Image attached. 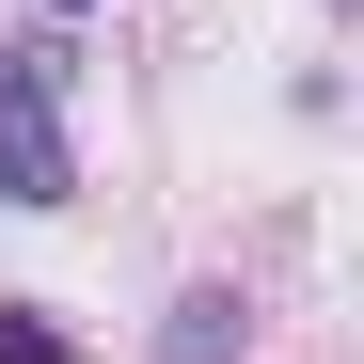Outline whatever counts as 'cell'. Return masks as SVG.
Instances as JSON below:
<instances>
[{
  "instance_id": "6da1fadb",
  "label": "cell",
  "mask_w": 364,
  "mask_h": 364,
  "mask_svg": "<svg viewBox=\"0 0 364 364\" xmlns=\"http://www.w3.org/2000/svg\"><path fill=\"white\" fill-rule=\"evenodd\" d=\"M64 191H80L64 111H0V206H64Z\"/></svg>"
},
{
  "instance_id": "7a4b0ae2",
  "label": "cell",
  "mask_w": 364,
  "mask_h": 364,
  "mask_svg": "<svg viewBox=\"0 0 364 364\" xmlns=\"http://www.w3.org/2000/svg\"><path fill=\"white\" fill-rule=\"evenodd\" d=\"M64 95H80V48H64V16H48V32L0 48V111H64Z\"/></svg>"
},
{
  "instance_id": "3957f363",
  "label": "cell",
  "mask_w": 364,
  "mask_h": 364,
  "mask_svg": "<svg viewBox=\"0 0 364 364\" xmlns=\"http://www.w3.org/2000/svg\"><path fill=\"white\" fill-rule=\"evenodd\" d=\"M237 348H254V333H237V285H191L159 317V364H237Z\"/></svg>"
},
{
  "instance_id": "277c9868",
  "label": "cell",
  "mask_w": 364,
  "mask_h": 364,
  "mask_svg": "<svg viewBox=\"0 0 364 364\" xmlns=\"http://www.w3.org/2000/svg\"><path fill=\"white\" fill-rule=\"evenodd\" d=\"M0 364H80V333L48 317V301H0Z\"/></svg>"
},
{
  "instance_id": "5b68a950",
  "label": "cell",
  "mask_w": 364,
  "mask_h": 364,
  "mask_svg": "<svg viewBox=\"0 0 364 364\" xmlns=\"http://www.w3.org/2000/svg\"><path fill=\"white\" fill-rule=\"evenodd\" d=\"M48 16H111V0H48Z\"/></svg>"
}]
</instances>
